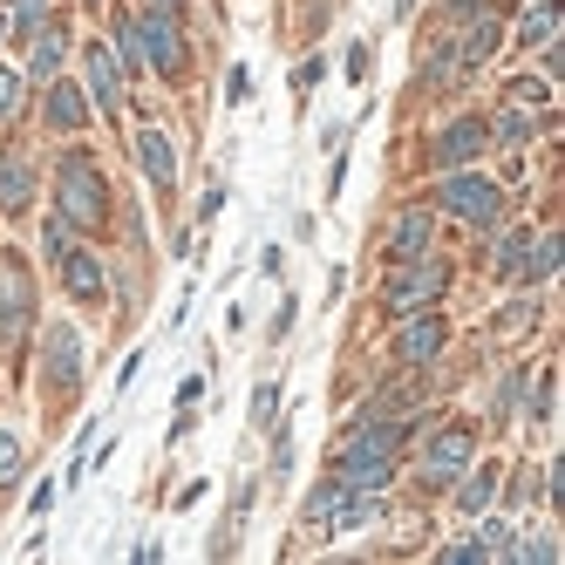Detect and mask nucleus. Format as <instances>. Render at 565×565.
Segmentation results:
<instances>
[{"mask_svg":"<svg viewBox=\"0 0 565 565\" xmlns=\"http://www.w3.org/2000/svg\"><path fill=\"white\" fill-rule=\"evenodd\" d=\"M55 212H62L75 232H103V225H109V184H103V171H96V157L68 150L62 164H55Z\"/></svg>","mask_w":565,"mask_h":565,"instance_id":"1","label":"nucleus"},{"mask_svg":"<svg viewBox=\"0 0 565 565\" xmlns=\"http://www.w3.org/2000/svg\"><path fill=\"white\" fill-rule=\"evenodd\" d=\"M443 287H450V266H443V259H409V266L388 273L382 300H388L395 313H423L429 300H443Z\"/></svg>","mask_w":565,"mask_h":565,"instance_id":"2","label":"nucleus"},{"mask_svg":"<svg viewBox=\"0 0 565 565\" xmlns=\"http://www.w3.org/2000/svg\"><path fill=\"white\" fill-rule=\"evenodd\" d=\"M436 205L450 212V218H463V225H498V212H504V191H498L491 178H470V171H457V178H443Z\"/></svg>","mask_w":565,"mask_h":565,"instance_id":"3","label":"nucleus"},{"mask_svg":"<svg viewBox=\"0 0 565 565\" xmlns=\"http://www.w3.org/2000/svg\"><path fill=\"white\" fill-rule=\"evenodd\" d=\"M34 328V279L14 253H0V341H21Z\"/></svg>","mask_w":565,"mask_h":565,"instance_id":"4","label":"nucleus"},{"mask_svg":"<svg viewBox=\"0 0 565 565\" xmlns=\"http://www.w3.org/2000/svg\"><path fill=\"white\" fill-rule=\"evenodd\" d=\"M470 450H477V436L470 429H429V443H423V483H429V491H443V483H450V477H463L470 470Z\"/></svg>","mask_w":565,"mask_h":565,"instance_id":"5","label":"nucleus"},{"mask_svg":"<svg viewBox=\"0 0 565 565\" xmlns=\"http://www.w3.org/2000/svg\"><path fill=\"white\" fill-rule=\"evenodd\" d=\"M137 42H143V68H157V75H184V28H178V14H137Z\"/></svg>","mask_w":565,"mask_h":565,"instance_id":"6","label":"nucleus"},{"mask_svg":"<svg viewBox=\"0 0 565 565\" xmlns=\"http://www.w3.org/2000/svg\"><path fill=\"white\" fill-rule=\"evenodd\" d=\"M42 382L62 388V395L83 382V334H75L68 320H62V328H49V341H42Z\"/></svg>","mask_w":565,"mask_h":565,"instance_id":"7","label":"nucleus"},{"mask_svg":"<svg viewBox=\"0 0 565 565\" xmlns=\"http://www.w3.org/2000/svg\"><path fill=\"white\" fill-rule=\"evenodd\" d=\"M443 341H450V328H443V313H409V328L395 334V361H436L443 354Z\"/></svg>","mask_w":565,"mask_h":565,"instance_id":"8","label":"nucleus"},{"mask_svg":"<svg viewBox=\"0 0 565 565\" xmlns=\"http://www.w3.org/2000/svg\"><path fill=\"white\" fill-rule=\"evenodd\" d=\"M83 68H89V89H96V109L103 116H116L124 109V68H116V55L96 42V49H83Z\"/></svg>","mask_w":565,"mask_h":565,"instance_id":"9","label":"nucleus"},{"mask_svg":"<svg viewBox=\"0 0 565 565\" xmlns=\"http://www.w3.org/2000/svg\"><path fill=\"white\" fill-rule=\"evenodd\" d=\"M137 164H143V178H150L157 191H171V184H178V150H171V137L157 130V124L137 130Z\"/></svg>","mask_w":565,"mask_h":565,"instance_id":"10","label":"nucleus"},{"mask_svg":"<svg viewBox=\"0 0 565 565\" xmlns=\"http://www.w3.org/2000/svg\"><path fill=\"white\" fill-rule=\"evenodd\" d=\"M42 116H49V130H62V137H68V130H83V124H89V103H83V89H75V83H62V75H55Z\"/></svg>","mask_w":565,"mask_h":565,"instance_id":"11","label":"nucleus"},{"mask_svg":"<svg viewBox=\"0 0 565 565\" xmlns=\"http://www.w3.org/2000/svg\"><path fill=\"white\" fill-rule=\"evenodd\" d=\"M62 62H68V34L62 28H42V34H34V49H28V83H55V75H62Z\"/></svg>","mask_w":565,"mask_h":565,"instance_id":"12","label":"nucleus"},{"mask_svg":"<svg viewBox=\"0 0 565 565\" xmlns=\"http://www.w3.org/2000/svg\"><path fill=\"white\" fill-rule=\"evenodd\" d=\"M429 232H436L429 212H402V218L388 225V259H423V253H429Z\"/></svg>","mask_w":565,"mask_h":565,"instance_id":"13","label":"nucleus"},{"mask_svg":"<svg viewBox=\"0 0 565 565\" xmlns=\"http://www.w3.org/2000/svg\"><path fill=\"white\" fill-rule=\"evenodd\" d=\"M55 266H62V287H68L75 300H103V259H96V253H75V246H68Z\"/></svg>","mask_w":565,"mask_h":565,"instance_id":"14","label":"nucleus"},{"mask_svg":"<svg viewBox=\"0 0 565 565\" xmlns=\"http://www.w3.org/2000/svg\"><path fill=\"white\" fill-rule=\"evenodd\" d=\"M34 198V164L21 150H0V212H21Z\"/></svg>","mask_w":565,"mask_h":565,"instance_id":"15","label":"nucleus"},{"mask_svg":"<svg viewBox=\"0 0 565 565\" xmlns=\"http://www.w3.org/2000/svg\"><path fill=\"white\" fill-rule=\"evenodd\" d=\"M477 150H483V124H470V116H457V124L436 137V164H470Z\"/></svg>","mask_w":565,"mask_h":565,"instance_id":"16","label":"nucleus"},{"mask_svg":"<svg viewBox=\"0 0 565 565\" xmlns=\"http://www.w3.org/2000/svg\"><path fill=\"white\" fill-rule=\"evenodd\" d=\"M498 34H504V21H498V14H477V21H470V34L457 42V55H463V62H483V55L498 49Z\"/></svg>","mask_w":565,"mask_h":565,"instance_id":"17","label":"nucleus"},{"mask_svg":"<svg viewBox=\"0 0 565 565\" xmlns=\"http://www.w3.org/2000/svg\"><path fill=\"white\" fill-rule=\"evenodd\" d=\"M524 253H532V238H524V232H504V238H498V253H491L498 279H524Z\"/></svg>","mask_w":565,"mask_h":565,"instance_id":"18","label":"nucleus"},{"mask_svg":"<svg viewBox=\"0 0 565 565\" xmlns=\"http://www.w3.org/2000/svg\"><path fill=\"white\" fill-rule=\"evenodd\" d=\"M558 259H565L558 238H539V246L524 253V279H552V273H558Z\"/></svg>","mask_w":565,"mask_h":565,"instance_id":"19","label":"nucleus"},{"mask_svg":"<svg viewBox=\"0 0 565 565\" xmlns=\"http://www.w3.org/2000/svg\"><path fill=\"white\" fill-rule=\"evenodd\" d=\"M21 463H28V450H21V436L0 423V491H8V483L21 477Z\"/></svg>","mask_w":565,"mask_h":565,"instance_id":"20","label":"nucleus"},{"mask_svg":"<svg viewBox=\"0 0 565 565\" xmlns=\"http://www.w3.org/2000/svg\"><path fill=\"white\" fill-rule=\"evenodd\" d=\"M28 103V83H21V68H0V124H14Z\"/></svg>","mask_w":565,"mask_h":565,"instance_id":"21","label":"nucleus"},{"mask_svg":"<svg viewBox=\"0 0 565 565\" xmlns=\"http://www.w3.org/2000/svg\"><path fill=\"white\" fill-rule=\"evenodd\" d=\"M491 498H498V470H477V477L463 483V491H457V504H463V511H483Z\"/></svg>","mask_w":565,"mask_h":565,"instance_id":"22","label":"nucleus"},{"mask_svg":"<svg viewBox=\"0 0 565 565\" xmlns=\"http://www.w3.org/2000/svg\"><path fill=\"white\" fill-rule=\"evenodd\" d=\"M552 28H558V0H545V8H539L532 21H524V28H518V42H545Z\"/></svg>","mask_w":565,"mask_h":565,"instance_id":"23","label":"nucleus"},{"mask_svg":"<svg viewBox=\"0 0 565 565\" xmlns=\"http://www.w3.org/2000/svg\"><path fill=\"white\" fill-rule=\"evenodd\" d=\"M532 320H539V300H511V307L498 313V328H504V334H524Z\"/></svg>","mask_w":565,"mask_h":565,"instance_id":"24","label":"nucleus"},{"mask_svg":"<svg viewBox=\"0 0 565 565\" xmlns=\"http://www.w3.org/2000/svg\"><path fill=\"white\" fill-rule=\"evenodd\" d=\"M524 382H532V375H504L498 382V416H518L524 409Z\"/></svg>","mask_w":565,"mask_h":565,"instance_id":"25","label":"nucleus"},{"mask_svg":"<svg viewBox=\"0 0 565 565\" xmlns=\"http://www.w3.org/2000/svg\"><path fill=\"white\" fill-rule=\"evenodd\" d=\"M498 137H504V143H524V137H532V116H524V109H504V116H498Z\"/></svg>","mask_w":565,"mask_h":565,"instance_id":"26","label":"nucleus"},{"mask_svg":"<svg viewBox=\"0 0 565 565\" xmlns=\"http://www.w3.org/2000/svg\"><path fill=\"white\" fill-rule=\"evenodd\" d=\"M68 246H75V225H68V218H62V212H55V218H49V253H55V259H62V253H68Z\"/></svg>","mask_w":565,"mask_h":565,"instance_id":"27","label":"nucleus"},{"mask_svg":"<svg viewBox=\"0 0 565 565\" xmlns=\"http://www.w3.org/2000/svg\"><path fill=\"white\" fill-rule=\"evenodd\" d=\"M279 409V382H259V395H253V423H266Z\"/></svg>","mask_w":565,"mask_h":565,"instance_id":"28","label":"nucleus"},{"mask_svg":"<svg viewBox=\"0 0 565 565\" xmlns=\"http://www.w3.org/2000/svg\"><path fill=\"white\" fill-rule=\"evenodd\" d=\"M518 558H532V565H545V558H558V545H552V539L539 532V539H524V545H518Z\"/></svg>","mask_w":565,"mask_h":565,"instance_id":"29","label":"nucleus"},{"mask_svg":"<svg viewBox=\"0 0 565 565\" xmlns=\"http://www.w3.org/2000/svg\"><path fill=\"white\" fill-rule=\"evenodd\" d=\"M294 320H300V300H279V313H273V341H287Z\"/></svg>","mask_w":565,"mask_h":565,"instance_id":"30","label":"nucleus"},{"mask_svg":"<svg viewBox=\"0 0 565 565\" xmlns=\"http://www.w3.org/2000/svg\"><path fill=\"white\" fill-rule=\"evenodd\" d=\"M225 96H232V103H246V96H253V75H246V68H232V75H225Z\"/></svg>","mask_w":565,"mask_h":565,"instance_id":"31","label":"nucleus"},{"mask_svg":"<svg viewBox=\"0 0 565 565\" xmlns=\"http://www.w3.org/2000/svg\"><path fill=\"white\" fill-rule=\"evenodd\" d=\"M443 8H450V14H477V8H483V0H443Z\"/></svg>","mask_w":565,"mask_h":565,"instance_id":"32","label":"nucleus"},{"mask_svg":"<svg viewBox=\"0 0 565 565\" xmlns=\"http://www.w3.org/2000/svg\"><path fill=\"white\" fill-rule=\"evenodd\" d=\"M150 8H157V14H178V8H184V0H150Z\"/></svg>","mask_w":565,"mask_h":565,"instance_id":"33","label":"nucleus"},{"mask_svg":"<svg viewBox=\"0 0 565 565\" xmlns=\"http://www.w3.org/2000/svg\"><path fill=\"white\" fill-rule=\"evenodd\" d=\"M89 8H103V0H89Z\"/></svg>","mask_w":565,"mask_h":565,"instance_id":"34","label":"nucleus"}]
</instances>
